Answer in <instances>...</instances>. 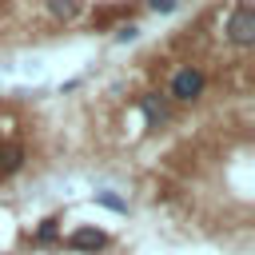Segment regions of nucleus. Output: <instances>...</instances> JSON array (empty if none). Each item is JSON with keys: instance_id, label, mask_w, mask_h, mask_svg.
<instances>
[{"instance_id": "obj_1", "label": "nucleus", "mask_w": 255, "mask_h": 255, "mask_svg": "<svg viewBox=\"0 0 255 255\" xmlns=\"http://www.w3.org/2000/svg\"><path fill=\"white\" fill-rule=\"evenodd\" d=\"M227 40H231L235 48H251V44H255V8H251V4H239V8L231 12V20H227Z\"/></svg>"}, {"instance_id": "obj_2", "label": "nucleus", "mask_w": 255, "mask_h": 255, "mask_svg": "<svg viewBox=\"0 0 255 255\" xmlns=\"http://www.w3.org/2000/svg\"><path fill=\"white\" fill-rule=\"evenodd\" d=\"M203 88H207V76L199 72V68H179L175 76H171V100H199L203 96Z\"/></svg>"}, {"instance_id": "obj_3", "label": "nucleus", "mask_w": 255, "mask_h": 255, "mask_svg": "<svg viewBox=\"0 0 255 255\" xmlns=\"http://www.w3.org/2000/svg\"><path fill=\"white\" fill-rule=\"evenodd\" d=\"M68 247L72 251H100V247H108V235L100 227H76L68 235Z\"/></svg>"}, {"instance_id": "obj_4", "label": "nucleus", "mask_w": 255, "mask_h": 255, "mask_svg": "<svg viewBox=\"0 0 255 255\" xmlns=\"http://www.w3.org/2000/svg\"><path fill=\"white\" fill-rule=\"evenodd\" d=\"M20 163H24V147H20V143L0 147V175H16V171H20Z\"/></svg>"}, {"instance_id": "obj_5", "label": "nucleus", "mask_w": 255, "mask_h": 255, "mask_svg": "<svg viewBox=\"0 0 255 255\" xmlns=\"http://www.w3.org/2000/svg\"><path fill=\"white\" fill-rule=\"evenodd\" d=\"M48 12H52L56 20H72V16L80 12V0H48Z\"/></svg>"}, {"instance_id": "obj_6", "label": "nucleus", "mask_w": 255, "mask_h": 255, "mask_svg": "<svg viewBox=\"0 0 255 255\" xmlns=\"http://www.w3.org/2000/svg\"><path fill=\"white\" fill-rule=\"evenodd\" d=\"M96 203H104V207H112V211H128V203H124L120 195H112V191H96Z\"/></svg>"}, {"instance_id": "obj_7", "label": "nucleus", "mask_w": 255, "mask_h": 255, "mask_svg": "<svg viewBox=\"0 0 255 255\" xmlns=\"http://www.w3.org/2000/svg\"><path fill=\"white\" fill-rule=\"evenodd\" d=\"M56 231H60V219H44V223H40V231H36V243L56 239Z\"/></svg>"}, {"instance_id": "obj_8", "label": "nucleus", "mask_w": 255, "mask_h": 255, "mask_svg": "<svg viewBox=\"0 0 255 255\" xmlns=\"http://www.w3.org/2000/svg\"><path fill=\"white\" fill-rule=\"evenodd\" d=\"M147 8H151V12H175L179 0H147Z\"/></svg>"}, {"instance_id": "obj_9", "label": "nucleus", "mask_w": 255, "mask_h": 255, "mask_svg": "<svg viewBox=\"0 0 255 255\" xmlns=\"http://www.w3.org/2000/svg\"><path fill=\"white\" fill-rule=\"evenodd\" d=\"M116 40H135V28H131V24H128V28H120V32H116Z\"/></svg>"}]
</instances>
